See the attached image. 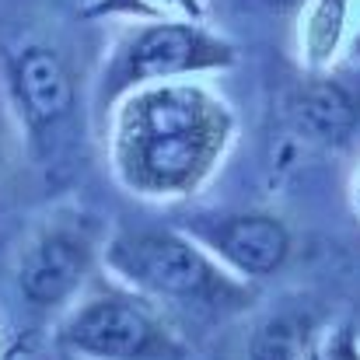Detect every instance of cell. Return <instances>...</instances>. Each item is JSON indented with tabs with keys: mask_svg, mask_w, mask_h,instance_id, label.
Instances as JSON below:
<instances>
[{
	"mask_svg": "<svg viewBox=\"0 0 360 360\" xmlns=\"http://www.w3.org/2000/svg\"><path fill=\"white\" fill-rule=\"evenodd\" d=\"M231 129V109L200 84H143L116 109V175L140 196H189L221 165Z\"/></svg>",
	"mask_w": 360,
	"mask_h": 360,
	"instance_id": "6da1fadb",
	"label": "cell"
},
{
	"mask_svg": "<svg viewBox=\"0 0 360 360\" xmlns=\"http://www.w3.org/2000/svg\"><path fill=\"white\" fill-rule=\"evenodd\" d=\"M182 228L221 266H228L235 276L245 280L273 276L290 255V231L269 214H231L214 221L200 217Z\"/></svg>",
	"mask_w": 360,
	"mask_h": 360,
	"instance_id": "5b68a950",
	"label": "cell"
},
{
	"mask_svg": "<svg viewBox=\"0 0 360 360\" xmlns=\"http://www.w3.org/2000/svg\"><path fill=\"white\" fill-rule=\"evenodd\" d=\"M11 98L32 140H46L74 109V81L67 63L49 46H25L7 63Z\"/></svg>",
	"mask_w": 360,
	"mask_h": 360,
	"instance_id": "52a82bcc",
	"label": "cell"
},
{
	"mask_svg": "<svg viewBox=\"0 0 360 360\" xmlns=\"http://www.w3.org/2000/svg\"><path fill=\"white\" fill-rule=\"evenodd\" d=\"M63 347L88 360H186L189 343L143 294L88 297L63 326Z\"/></svg>",
	"mask_w": 360,
	"mask_h": 360,
	"instance_id": "277c9868",
	"label": "cell"
},
{
	"mask_svg": "<svg viewBox=\"0 0 360 360\" xmlns=\"http://www.w3.org/2000/svg\"><path fill=\"white\" fill-rule=\"evenodd\" d=\"M357 210H360V182H357Z\"/></svg>",
	"mask_w": 360,
	"mask_h": 360,
	"instance_id": "9a60e30c",
	"label": "cell"
},
{
	"mask_svg": "<svg viewBox=\"0 0 360 360\" xmlns=\"http://www.w3.org/2000/svg\"><path fill=\"white\" fill-rule=\"evenodd\" d=\"M95 266L91 241L70 228H49L32 241L18 262V290L32 308L67 304Z\"/></svg>",
	"mask_w": 360,
	"mask_h": 360,
	"instance_id": "8992f818",
	"label": "cell"
},
{
	"mask_svg": "<svg viewBox=\"0 0 360 360\" xmlns=\"http://www.w3.org/2000/svg\"><path fill=\"white\" fill-rule=\"evenodd\" d=\"M354 46H357V56H360V32H357V42H354Z\"/></svg>",
	"mask_w": 360,
	"mask_h": 360,
	"instance_id": "5bb4252c",
	"label": "cell"
},
{
	"mask_svg": "<svg viewBox=\"0 0 360 360\" xmlns=\"http://www.w3.org/2000/svg\"><path fill=\"white\" fill-rule=\"evenodd\" d=\"M301 329L287 319H273L266 322L252 343H248V354L245 360H301Z\"/></svg>",
	"mask_w": 360,
	"mask_h": 360,
	"instance_id": "30bf717a",
	"label": "cell"
},
{
	"mask_svg": "<svg viewBox=\"0 0 360 360\" xmlns=\"http://www.w3.org/2000/svg\"><path fill=\"white\" fill-rule=\"evenodd\" d=\"M235 63V49L203 32L193 21H154L129 35L109 60L102 74V109L116 105L122 95L143 88V84H161L175 81L182 74H200V70H221Z\"/></svg>",
	"mask_w": 360,
	"mask_h": 360,
	"instance_id": "3957f363",
	"label": "cell"
},
{
	"mask_svg": "<svg viewBox=\"0 0 360 360\" xmlns=\"http://www.w3.org/2000/svg\"><path fill=\"white\" fill-rule=\"evenodd\" d=\"M319 360H360V336L354 326H340L322 347Z\"/></svg>",
	"mask_w": 360,
	"mask_h": 360,
	"instance_id": "8fae6325",
	"label": "cell"
},
{
	"mask_svg": "<svg viewBox=\"0 0 360 360\" xmlns=\"http://www.w3.org/2000/svg\"><path fill=\"white\" fill-rule=\"evenodd\" d=\"M360 120V105L357 98L336 84V81H315L308 84L297 102H294V122L304 136L319 140V143H347L357 129Z\"/></svg>",
	"mask_w": 360,
	"mask_h": 360,
	"instance_id": "ba28073f",
	"label": "cell"
},
{
	"mask_svg": "<svg viewBox=\"0 0 360 360\" xmlns=\"http://www.w3.org/2000/svg\"><path fill=\"white\" fill-rule=\"evenodd\" d=\"M109 269L143 297H161L207 311H238L252 290L203 245L168 228H129L105 248Z\"/></svg>",
	"mask_w": 360,
	"mask_h": 360,
	"instance_id": "7a4b0ae2",
	"label": "cell"
},
{
	"mask_svg": "<svg viewBox=\"0 0 360 360\" xmlns=\"http://www.w3.org/2000/svg\"><path fill=\"white\" fill-rule=\"evenodd\" d=\"M304 360H319V350H308V354H304Z\"/></svg>",
	"mask_w": 360,
	"mask_h": 360,
	"instance_id": "4fadbf2b",
	"label": "cell"
},
{
	"mask_svg": "<svg viewBox=\"0 0 360 360\" xmlns=\"http://www.w3.org/2000/svg\"><path fill=\"white\" fill-rule=\"evenodd\" d=\"M343 18H347V0H319L311 21H308V60L311 67H322L343 35Z\"/></svg>",
	"mask_w": 360,
	"mask_h": 360,
	"instance_id": "9c48e42d",
	"label": "cell"
},
{
	"mask_svg": "<svg viewBox=\"0 0 360 360\" xmlns=\"http://www.w3.org/2000/svg\"><path fill=\"white\" fill-rule=\"evenodd\" d=\"M158 4V0H154ZM172 4H179L189 18H200L203 14V4L200 0H172ZM109 14V11H129V14H150V7H147V0H102V4H95L91 7V14Z\"/></svg>",
	"mask_w": 360,
	"mask_h": 360,
	"instance_id": "7c38bea8",
	"label": "cell"
}]
</instances>
